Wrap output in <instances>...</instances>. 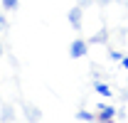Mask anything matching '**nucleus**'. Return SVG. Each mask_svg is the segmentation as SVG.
<instances>
[{"label":"nucleus","mask_w":128,"mask_h":123,"mask_svg":"<svg viewBox=\"0 0 128 123\" xmlns=\"http://www.w3.org/2000/svg\"><path fill=\"white\" fill-rule=\"evenodd\" d=\"M0 5H2L5 12H17L20 10V0H0Z\"/></svg>","instance_id":"obj_6"},{"label":"nucleus","mask_w":128,"mask_h":123,"mask_svg":"<svg viewBox=\"0 0 128 123\" xmlns=\"http://www.w3.org/2000/svg\"><path fill=\"white\" fill-rule=\"evenodd\" d=\"M94 123H116V118H108V121H94Z\"/></svg>","instance_id":"obj_14"},{"label":"nucleus","mask_w":128,"mask_h":123,"mask_svg":"<svg viewBox=\"0 0 128 123\" xmlns=\"http://www.w3.org/2000/svg\"><path fill=\"white\" fill-rule=\"evenodd\" d=\"M76 121H84V123H94L96 116L91 111H76Z\"/></svg>","instance_id":"obj_8"},{"label":"nucleus","mask_w":128,"mask_h":123,"mask_svg":"<svg viewBox=\"0 0 128 123\" xmlns=\"http://www.w3.org/2000/svg\"><path fill=\"white\" fill-rule=\"evenodd\" d=\"M2 52H5V49H2V42H0V57H2Z\"/></svg>","instance_id":"obj_16"},{"label":"nucleus","mask_w":128,"mask_h":123,"mask_svg":"<svg viewBox=\"0 0 128 123\" xmlns=\"http://www.w3.org/2000/svg\"><path fill=\"white\" fill-rule=\"evenodd\" d=\"M94 91L98 94V96H104V98H108V96H113L111 86H108L106 81H98V79H96V81H94Z\"/></svg>","instance_id":"obj_5"},{"label":"nucleus","mask_w":128,"mask_h":123,"mask_svg":"<svg viewBox=\"0 0 128 123\" xmlns=\"http://www.w3.org/2000/svg\"><path fill=\"white\" fill-rule=\"evenodd\" d=\"M22 111H25L27 123H40L42 121V111H40L37 106H32V104H27V101H22Z\"/></svg>","instance_id":"obj_4"},{"label":"nucleus","mask_w":128,"mask_h":123,"mask_svg":"<svg viewBox=\"0 0 128 123\" xmlns=\"http://www.w3.org/2000/svg\"><path fill=\"white\" fill-rule=\"evenodd\" d=\"M106 40H108V34H106V32H101V34H96V37L89 40V44H101V42H106Z\"/></svg>","instance_id":"obj_10"},{"label":"nucleus","mask_w":128,"mask_h":123,"mask_svg":"<svg viewBox=\"0 0 128 123\" xmlns=\"http://www.w3.org/2000/svg\"><path fill=\"white\" fill-rule=\"evenodd\" d=\"M116 118V106L113 104H98L96 106V121H108Z\"/></svg>","instance_id":"obj_3"},{"label":"nucleus","mask_w":128,"mask_h":123,"mask_svg":"<svg viewBox=\"0 0 128 123\" xmlns=\"http://www.w3.org/2000/svg\"><path fill=\"white\" fill-rule=\"evenodd\" d=\"M12 118H15V108H12V106H2V116H0V121H2V123H10Z\"/></svg>","instance_id":"obj_7"},{"label":"nucleus","mask_w":128,"mask_h":123,"mask_svg":"<svg viewBox=\"0 0 128 123\" xmlns=\"http://www.w3.org/2000/svg\"><path fill=\"white\" fill-rule=\"evenodd\" d=\"M86 54H89V40L76 37V40L69 44V57H72V59H81V57H86Z\"/></svg>","instance_id":"obj_1"},{"label":"nucleus","mask_w":128,"mask_h":123,"mask_svg":"<svg viewBox=\"0 0 128 123\" xmlns=\"http://www.w3.org/2000/svg\"><path fill=\"white\" fill-rule=\"evenodd\" d=\"M121 66H123V69H128V57H123V59H121Z\"/></svg>","instance_id":"obj_13"},{"label":"nucleus","mask_w":128,"mask_h":123,"mask_svg":"<svg viewBox=\"0 0 128 123\" xmlns=\"http://www.w3.org/2000/svg\"><path fill=\"white\" fill-rule=\"evenodd\" d=\"M10 30V20H8V15H5V10H0V34L2 32Z\"/></svg>","instance_id":"obj_9"},{"label":"nucleus","mask_w":128,"mask_h":123,"mask_svg":"<svg viewBox=\"0 0 128 123\" xmlns=\"http://www.w3.org/2000/svg\"><path fill=\"white\" fill-rule=\"evenodd\" d=\"M96 0H76V5H81V8H89V5H94Z\"/></svg>","instance_id":"obj_12"},{"label":"nucleus","mask_w":128,"mask_h":123,"mask_svg":"<svg viewBox=\"0 0 128 123\" xmlns=\"http://www.w3.org/2000/svg\"><path fill=\"white\" fill-rule=\"evenodd\" d=\"M66 20H69V25L74 27V32H81V27H84V8H81V5H74V8L66 12Z\"/></svg>","instance_id":"obj_2"},{"label":"nucleus","mask_w":128,"mask_h":123,"mask_svg":"<svg viewBox=\"0 0 128 123\" xmlns=\"http://www.w3.org/2000/svg\"><path fill=\"white\" fill-rule=\"evenodd\" d=\"M108 59H111V62H121L123 54H121V52H108Z\"/></svg>","instance_id":"obj_11"},{"label":"nucleus","mask_w":128,"mask_h":123,"mask_svg":"<svg viewBox=\"0 0 128 123\" xmlns=\"http://www.w3.org/2000/svg\"><path fill=\"white\" fill-rule=\"evenodd\" d=\"M96 2H98V5H108L111 0H96Z\"/></svg>","instance_id":"obj_15"}]
</instances>
